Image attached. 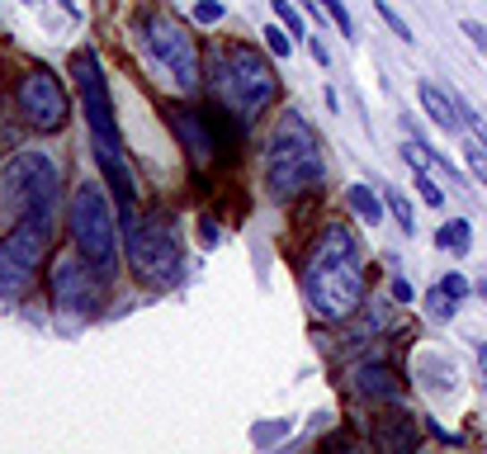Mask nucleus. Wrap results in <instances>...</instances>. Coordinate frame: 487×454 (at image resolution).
<instances>
[{"mask_svg":"<svg viewBox=\"0 0 487 454\" xmlns=\"http://www.w3.org/2000/svg\"><path fill=\"white\" fill-rule=\"evenodd\" d=\"M261 39H265V47H270V57H275V62H284V57L294 53V33L284 29V24H265V29H261Z\"/></svg>","mask_w":487,"mask_h":454,"instance_id":"nucleus-21","label":"nucleus"},{"mask_svg":"<svg viewBox=\"0 0 487 454\" xmlns=\"http://www.w3.org/2000/svg\"><path fill=\"white\" fill-rule=\"evenodd\" d=\"M57 161L43 157V151H20L10 157V166L0 171V184H5V209L10 218H53L57 209Z\"/></svg>","mask_w":487,"mask_h":454,"instance_id":"nucleus-7","label":"nucleus"},{"mask_svg":"<svg viewBox=\"0 0 487 454\" xmlns=\"http://www.w3.org/2000/svg\"><path fill=\"white\" fill-rule=\"evenodd\" d=\"M166 114H171V128H175V138L184 142V151H190L194 166H204V171H209L213 161H227V157H232V147H227L223 133H218V119H213V114L180 109V105L166 109Z\"/></svg>","mask_w":487,"mask_h":454,"instance_id":"nucleus-12","label":"nucleus"},{"mask_svg":"<svg viewBox=\"0 0 487 454\" xmlns=\"http://www.w3.org/2000/svg\"><path fill=\"white\" fill-rule=\"evenodd\" d=\"M416 190H422V199H426V209H440L445 204V190L440 184H435L426 171H416Z\"/></svg>","mask_w":487,"mask_h":454,"instance_id":"nucleus-26","label":"nucleus"},{"mask_svg":"<svg viewBox=\"0 0 487 454\" xmlns=\"http://www.w3.org/2000/svg\"><path fill=\"white\" fill-rule=\"evenodd\" d=\"M464 161L483 184H487V142H464Z\"/></svg>","mask_w":487,"mask_h":454,"instance_id":"nucleus-25","label":"nucleus"},{"mask_svg":"<svg viewBox=\"0 0 487 454\" xmlns=\"http://www.w3.org/2000/svg\"><path fill=\"white\" fill-rule=\"evenodd\" d=\"M474 355H478V369H483V383H487V341L474 346Z\"/></svg>","mask_w":487,"mask_h":454,"instance_id":"nucleus-32","label":"nucleus"},{"mask_svg":"<svg viewBox=\"0 0 487 454\" xmlns=\"http://www.w3.org/2000/svg\"><path fill=\"white\" fill-rule=\"evenodd\" d=\"M350 389H355L360 398H369V402H397L402 398V383L383 360H360L355 369H350Z\"/></svg>","mask_w":487,"mask_h":454,"instance_id":"nucleus-13","label":"nucleus"},{"mask_svg":"<svg viewBox=\"0 0 487 454\" xmlns=\"http://www.w3.org/2000/svg\"><path fill=\"white\" fill-rule=\"evenodd\" d=\"M440 289H445L449 298H455V303H464L468 294H474V284H468L464 275H445V279H440Z\"/></svg>","mask_w":487,"mask_h":454,"instance_id":"nucleus-28","label":"nucleus"},{"mask_svg":"<svg viewBox=\"0 0 487 454\" xmlns=\"http://www.w3.org/2000/svg\"><path fill=\"white\" fill-rule=\"evenodd\" d=\"M346 204H350V213H355V218H364V223H383V213H389V209H383V199L369 190V184H350Z\"/></svg>","mask_w":487,"mask_h":454,"instance_id":"nucleus-18","label":"nucleus"},{"mask_svg":"<svg viewBox=\"0 0 487 454\" xmlns=\"http://www.w3.org/2000/svg\"><path fill=\"white\" fill-rule=\"evenodd\" d=\"M393 298H397V303H412V298H416V289H412V284L397 275V279H393Z\"/></svg>","mask_w":487,"mask_h":454,"instance_id":"nucleus-31","label":"nucleus"},{"mask_svg":"<svg viewBox=\"0 0 487 454\" xmlns=\"http://www.w3.org/2000/svg\"><path fill=\"white\" fill-rule=\"evenodd\" d=\"M303 43H308V53H312V62H317V66H327V62H331V53L322 47V39H317V33H308Z\"/></svg>","mask_w":487,"mask_h":454,"instance_id":"nucleus-30","label":"nucleus"},{"mask_svg":"<svg viewBox=\"0 0 487 454\" xmlns=\"http://www.w3.org/2000/svg\"><path fill=\"white\" fill-rule=\"evenodd\" d=\"M72 76H76L81 105H86L90 133H95L99 142H119V124H114V99H109V86H105V72H99L95 47H76V53H72Z\"/></svg>","mask_w":487,"mask_h":454,"instance_id":"nucleus-11","label":"nucleus"},{"mask_svg":"<svg viewBox=\"0 0 487 454\" xmlns=\"http://www.w3.org/2000/svg\"><path fill=\"white\" fill-rule=\"evenodd\" d=\"M416 99H422V109L431 114V124L435 128H445V133H464V119H459V99L449 95V90H440L435 81H416Z\"/></svg>","mask_w":487,"mask_h":454,"instance_id":"nucleus-14","label":"nucleus"},{"mask_svg":"<svg viewBox=\"0 0 487 454\" xmlns=\"http://www.w3.org/2000/svg\"><path fill=\"white\" fill-rule=\"evenodd\" d=\"M14 105H20L29 128H43V133H57L66 119H72V105H66L62 81L53 72H43V66H33V72L20 76V86H14Z\"/></svg>","mask_w":487,"mask_h":454,"instance_id":"nucleus-9","label":"nucleus"},{"mask_svg":"<svg viewBox=\"0 0 487 454\" xmlns=\"http://www.w3.org/2000/svg\"><path fill=\"white\" fill-rule=\"evenodd\" d=\"M369 294V270L350 223H327L303 261V298L317 322H350Z\"/></svg>","mask_w":487,"mask_h":454,"instance_id":"nucleus-1","label":"nucleus"},{"mask_svg":"<svg viewBox=\"0 0 487 454\" xmlns=\"http://www.w3.org/2000/svg\"><path fill=\"white\" fill-rule=\"evenodd\" d=\"M374 14H379V20H383V24H389V29L397 33L402 43H416V33H412V24L402 20V14H397V10L389 5V0H374Z\"/></svg>","mask_w":487,"mask_h":454,"instance_id":"nucleus-22","label":"nucleus"},{"mask_svg":"<svg viewBox=\"0 0 487 454\" xmlns=\"http://www.w3.org/2000/svg\"><path fill=\"white\" fill-rule=\"evenodd\" d=\"M124 246H128V265L132 275L152 289H166V284L180 279L184 251H180V232L166 213H138L124 227Z\"/></svg>","mask_w":487,"mask_h":454,"instance_id":"nucleus-5","label":"nucleus"},{"mask_svg":"<svg viewBox=\"0 0 487 454\" xmlns=\"http://www.w3.org/2000/svg\"><path fill=\"white\" fill-rule=\"evenodd\" d=\"M270 5H275V14H279V24L289 29L294 39H308V29H303V20H298V10L289 5V0H270Z\"/></svg>","mask_w":487,"mask_h":454,"instance_id":"nucleus-24","label":"nucleus"},{"mask_svg":"<svg viewBox=\"0 0 487 454\" xmlns=\"http://www.w3.org/2000/svg\"><path fill=\"white\" fill-rule=\"evenodd\" d=\"M312 5H317V10H322V14H327V20H331L336 29H341V33H346V39H355V20H350V10L341 5V0H312Z\"/></svg>","mask_w":487,"mask_h":454,"instance_id":"nucleus-23","label":"nucleus"},{"mask_svg":"<svg viewBox=\"0 0 487 454\" xmlns=\"http://www.w3.org/2000/svg\"><path fill=\"white\" fill-rule=\"evenodd\" d=\"M379 445L383 450H416V431H412V416L407 412H393L379 422Z\"/></svg>","mask_w":487,"mask_h":454,"instance_id":"nucleus-16","label":"nucleus"},{"mask_svg":"<svg viewBox=\"0 0 487 454\" xmlns=\"http://www.w3.org/2000/svg\"><path fill=\"white\" fill-rule=\"evenodd\" d=\"M422 313L431 317V322H455V313H459V303H455V298H449V294L440 289V284H431V289H426V303H422Z\"/></svg>","mask_w":487,"mask_h":454,"instance_id":"nucleus-20","label":"nucleus"},{"mask_svg":"<svg viewBox=\"0 0 487 454\" xmlns=\"http://www.w3.org/2000/svg\"><path fill=\"white\" fill-rule=\"evenodd\" d=\"M474 294H478V298L487 303V279H478V284H474Z\"/></svg>","mask_w":487,"mask_h":454,"instance_id":"nucleus-33","label":"nucleus"},{"mask_svg":"<svg viewBox=\"0 0 487 454\" xmlns=\"http://www.w3.org/2000/svg\"><path fill=\"white\" fill-rule=\"evenodd\" d=\"M66 227H72L76 251L86 256L99 275L119 270V227H114V209L105 199V184L81 180L72 190V204H66Z\"/></svg>","mask_w":487,"mask_h":454,"instance_id":"nucleus-4","label":"nucleus"},{"mask_svg":"<svg viewBox=\"0 0 487 454\" xmlns=\"http://www.w3.org/2000/svg\"><path fill=\"white\" fill-rule=\"evenodd\" d=\"M389 322H393V303H389V298H374V303L364 298L360 313L350 317V327H355V336H364V341H369V336H379Z\"/></svg>","mask_w":487,"mask_h":454,"instance_id":"nucleus-15","label":"nucleus"},{"mask_svg":"<svg viewBox=\"0 0 487 454\" xmlns=\"http://www.w3.org/2000/svg\"><path fill=\"white\" fill-rule=\"evenodd\" d=\"M327 180V161H322V142L308 128V119L298 109H284L270 138H265V194L275 204H289L298 194H312Z\"/></svg>","mask_w":487,"mask_h":454,"instance_id":"nucleus-2","label":"nucleus"},{"mask_svg":"<svg viewBox=\"0 0 487 454\" xmlns=\"http://www.w3.org/2000/svg\"><path fill=\"white\" fill-rule=\"evenodd\" d=\"M138 33H142L147 57H152L184 95L199 90V81H204V76H199V43H194L190 24L175 20V14H166V10H147Z\"/></svg>","mask_w":487,"mask_h":454,"instance_id":"nucleus-6","label":"nucleus"},{"mask_svg":"<svg viewBox=\"0 0 487 454\" xmlns=\"http://www.w3.org/2000/svg\"><path fill=\"white\" fill-rule=\"evenodd\" d=\"M47 289H53L57 308H66V313H95L99 298H105V275L81 251L76 256L66 251V256L53 261V270H47Z\"/></svg>","mask_w":487,"mask_h":454,"instance_id":"nucleus-10","label":"nucleus"},{"mask_svg":"<svg viewBox=\"0 0 487 454\" xmlns=\"http://www.w3.org/2000/svg\"><path fill=\"white\" fill-rule=\"evenodd\" d=\"M383 209L393 213V223H397L402 237H416V209H412V199H407V194L389 184V190H383Z\"/></svg>","mask_w":487,"mask_h":454,"instance_id":"nucleus-19","label":"nucleus"},{"mask_svg":"<svg viewBox=\"0 0 487 454\" xmlns=\"http://www.w3.org/2000/svg\"><path fill=\"white\" fill-rule=\"evenodd\" d=\"M459 29H464V39L478 47V53H487V24H478V20H459Z\"/></svg>","mask_w":487,"mask_h":454,"instance_id":"nucleus-29","label":"nucleus"},{"mask_svg":"<svg viewBox=\"0 0 487 454\" xmlns=\"http://www.w3.org/2000/svg\"><path fill=\"white\" fill-rule=\"evenodd\" d=\"M223 0H199V5H194V24H218V20H223Z\"/></svg>","mask_w":487,"mask_h":454,"instance_id":"nucleus-27","label":"nucleus"},{"mask_svg":"<svg viewBox=\"0 0 487 454\" xmlns=\"http://www.w3.org/2000/svg\"><path fill=\"white\" fill-rule=\"evenodd\" d=\"M435 246L449 251V256H468V246H474V227H468V218H449V223L435 232Z\"/></svg>","mask_w":487,"mask_h":454,"instance_id":"nucleus-17","label":"nucleus"},{"mask_svg":"<svg viewBox=\"0 0 487 454\" xmlns=\"http://www.w3.org/2000/svg\"><path fill=\"white\" fill-rule=\"evenodd\" d=\"M218 72H213V90L223 99V109L242 124H256L265 109L279 99V76H275V62L251 43H227L218 53Z\"/></svg>","mask_w":487,"mask_h":454,"instance_id":"nucleus-3","label":"nucleus"},{"mask_svg":"<svg viewBox=\"0 0 487 454\" xmlns=\"http://www.w3.org/2000/svg\"><path fill=\"white\" fill-rule=\"evenodd\" d=\"M47 237H53V218H14L10 237L0 242V298L5 303H20L29 294L33 275L43 265V251Z\"/></svg>","mask_w":487,"mask_h":454,"instance_id":"nucleus-8","label":"nucleus"}]
</instances>
